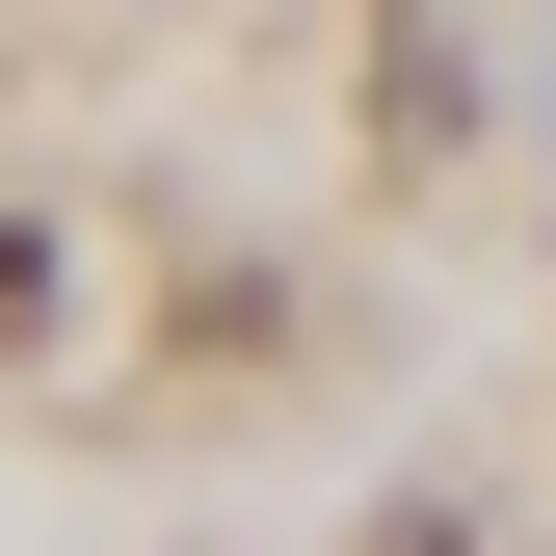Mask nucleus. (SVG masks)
Wrapping results in <instances>:
<instances>
[{
	"label": "nucleus",
	"instance_id": "nucleus-1",
	"mask_svg": "<svg viewBox=\"0 0 556 556\" xmlns=\"http://www.w3.org/2000/svg\"><path fill=\"white\" fill-rule=\"evenodd\" d=\"M27 344H53V239L0 213V371H27Z\"/></svg>",
	"mask_w": 556,
	"mask_h": 556
}]
</instances>
